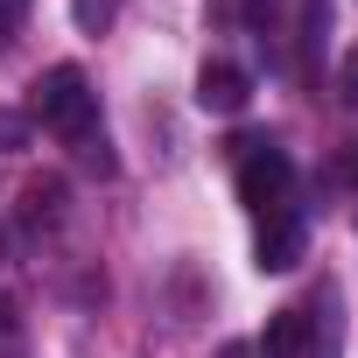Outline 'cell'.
Listing matches in <instances>:
<instances>
[{
	"instance_id": "obj_1",
	"label": "cell",
	"mask_w": 358,
	"mask_h": 358,
	"mask_svg": "<svg viewBox=\"0 0 358 358\" xmlns=\"http://www.w3.org/2000/svg\"><path fill=\"white\" fill-rule=\"evenodd\" d=\"M36 120H43V127H57L64 141H92L99 99H92V85H85V71H78V64H57V71L36 85Z\"/></svg>"
},
{
	"instance_id": "obj_2",
	"label": "cell",
	"mask_w": 358,
	"mask_h": 358,
	"mask_svg": "<svg viewBox=\"0 0 358 358\" xmlns=\"http://www.w3.org/2000/svg\"><path fill=\"white\" fill-rule=\"evenodd\" d=\"M239 148V204L246 211H288V183H295V169H288V155L274 148V141H253V134H239L232 141Z\"/></svg>"
},
{
	"instance_id": "obj_3",
	"label": "cell",
	"mask_w": 358,
	"mask_h": 358,
	"mask_svg": "<svg viewBox=\"0 0 358 358\" xmlns=\"http://www.w3.org/2000/svg\"><path fill=\"white\" fill-rule=\"evenodd\" d=\"M302 260V218L295 211H267L260 218V239H253V267L260 274H288Z\"/></svg>"
},
{
	"instance_id": "obj_4",
	"label": "cell",
	"mask_w": 358,
	"mask_h": 358,
	"mask_svg": "<svg viewBox=\"0 0 358 358\" xmlns=\"http://www.w3.org/2000/svg\"><path fill=\"white\" fill-rule=\"evenodd\" d=\"M64 204H71V183H64V176H29L22 197H15V218H22L29 232H50V225H64Z\"/></svg>"
},
{
	"instance_id": "obj_5",
	"label": "cell",
	"mask_w": 358,
	"mask_h": 358,
	"mask_svg": "<svg viewBox=\"0 0 358 358\" xmlns=\"http://www.w3.org/2000/svg\"><path fill=\"white\" fill-rule=\"evenodd\" d=\"M246 99H253V78L239 64H204L197 71V106L204 113H246Z\"/></svg>"
},
{
	"instance_id": "obj_6",
	"label": "cell",
	"mask_w": 358,
	"mask_h": 358,
	"mask_svg": "<svg viewBox=\"0 0 358 358\" xmlns=\"http://www.w3.org/2000/svg\"><path fill=\"white\" fill-rule=\"evenodd\" d=\"M309 337H316L309 309H281V316L267 323V337H260V358H302V351H309Z\"/></svg>"
},
{
	"instance_id": "obj_7",
	"label": "cell",
	"mask_w": 358,
	"mask_h": 358,
	"mask_svg": "<svg viewBox=\"0 0 358 358\" xmlns=\"http://www.w3.org/2000/svg\"><path fill=\"white\" fill-rule=\"evenodd\" d=\"M29 134H36V120H29L22 106H0V155H22Z\"/></svg>"
},
{
	"instance_id": "obj_8",
	"label": "cell",
	"mask_w": 358,
	"mask_h": 358,
	"mask_svg": "<svg viewBox=\"0 0 358 358\" xmlns=\"http://www.w3.org/2000/svg\"><path fill=\"white\" fill-rule=\"evenodd\" d=\"M71 15H78V29H85V36H99V29L113 22V0H71Z\"/></svg>"
},
{
	"instance_id": "obj_9",
	"label": "cell",
	"mask_w": 358,
	"mask_h": 358,
	"mask_svg": "<svg viewBox=\"0 0 358 358\" xmlns=\"http://www.w3.org/2000/svg\"><path fill=\"white\" fill-rule=\"evenodd\" d=\"M337 99H344V106H358V57H344V64H337Z\"/></svg>"
},
{
	"instance_id": "obj_10",
	"label": "cell",
	"mask_w": 358,
	"mask_h": 358,
	"mask_svg": "<svg viewBox=\"0 0 358 358\" xmlns=\"http://www.w3.org/2000/svg\"><path fill=\"white\" fill-rule=\"evenodd\" d=\"M337 176H344V183H358V134H351V148H344V162H337Z\"/></svg>"
},
{
	"instance_id": "obj_11",
	"label": "cell",
	"mask_w": 358,
	"mask_h": 358,
	"mask_svg": "<svg viewBox=\"0 0 358 358\" xmlns=\"http://www.w3.org/2000/svg\"><path fill=\"white\" fill-rule=\"evenodd\" d=\"M8 323H15V309H8V302H0V330H8Z\"/></svg>"
}]
</instances>
